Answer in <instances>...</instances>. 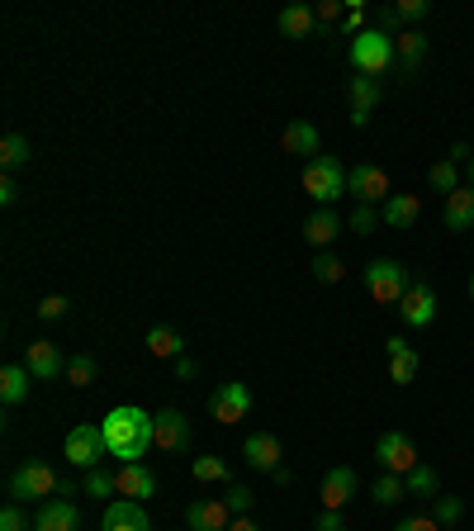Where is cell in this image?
<instances>
[{"label": "cell", "mask_w": 474, "mask_h": 531, "mask_svg": "<svg viewBox=\"0 0 474 531\" xmlns=\"http://www.w3.org/2000/svg\"><path fill=\"white\" fill-rule=\"evenodd\" d=\"M110 456V446H105V432L95 427V422H76L72 432H67V465L76 470H100Z\"/></svg>", "instance_id": "7"}, {"label": "cell", "mask_w": 474, "mask_h": 531, "mask_svg": "<svg viewBox=\"0 0 474 531\" xmlns=\"http://www.w3.org/2000/svg\"><path fill=\"white\" fill-rule=\"evenodd\" d=\"M375 29H380V34H389V38H399L403 29H408V24H403V15H399V5H380V10H375Z\"/></svg>", "instance_id": "39"}, {"label": "cell", "mask_w": 474, "mask_h": 531, "mask_svg": "<svg viewBox=\"0 0 474 531\" xmlns=\"http://www.w3.org/2000/svg\"><path fill=\"white\" fill-rule=\"evenodd\" d=\"M24 370H29L34 380H62V375H67V356H62L53 342H29V351H24Z\"/></svg>", "instance_id": "16"}, {"label": "cell", "mask_w": 474, "mask_h": 531, "mask_svg": "<svg viewBox=\"0 0 474 531\" xmlns=\"http://www.w3.org/2000/svg\"><path fill=\"white\" fill-rule=\"evenodd\" d=\"M105 446L119 465H143V456L157 446V427H152V413L133 408V403H119L105 413Z\"/></svg>", "instance_id": "1"}, {"label": "cell", "mask_w": 474, "mask_h": 531, "mask_svg": "<svg viewBox=\"0 0 474 531\" xmlns=\"http://www.w3.org/2000/svg\"><path fill=\"white\" fill-rule=\"evenodd\" d=\"M275 24H280V34L294 38V43H299V38H313V34H318V15H313V5H285Z\"/></svg>", "instance_id": "25"}, {"label": "cell", "mask_w": 474, "mask_h": 531, "mask_svg": "<svg viewBox=\"0 0 474 531\" xmlns=\"http://www.w3.org/2000/svg\"><path fill=\"white\" fill-rule=\"evenodd\" d=\"M62 494V479L48 460H24L10 475V503H48Z\"/></svg>", "instance_id": "4"}, {"label": "cell", "mask_w": 474, "mask_h": 531, "mask_svg": "<svg viewBox=\"0 0 474 531\" xmlns=\"http://www.w3.org/2000/svg\"><path fill=\"white\" fill-rule=\"evenodd\" d=\"M242 456H247V465L252 470H261V475H275L285 460H280V437L275 432H252V437L242 441Z\"/></svg>", "instance_id": "18"}, {"label": "cell", "mask_w": 474, "mask_h": 531, "mask_svg": "<svg viewBox=\"0 0 474 531\" xmlns=\"http://www.w3.org/2000/svg\"><path fill=\"white\" fill-rule=\"evenodd\" d=\"M209 413H214V422H223V427H237V422L252 413V389L242 385V380L219 385L214 394H209Z\"/></svg>", "instance_id": "10"}, {"label": "cell", "mask_w": 474, "mask_h": 531, "mask_svg": "<svg viewBox=\"0 0 474 531\" xmlns=\"http://www.w3.org/2000/svg\"><path fill=\"white\" fill-rule=\"evenodd\" d=\"M347 62L356 67V76H384V72H394V38L380 34V29L370 24L365 34H356L347 43Z\"/></svg>", "instance_id": "3"}, {"label": "cell", "mask_w": 474, "mask_h": 531, "mask_svg": "<svg viewBox=\"0 0 474 531\" xmlns=\"http://www.w3.org/2000/svg\"><path fill=\"white\" fill-rule=\"evenodd\" d=\"M446 157H451L456 166H465V162L474 157V147H470V143H451V152H446Z\"/></svg>", "instance_id": "50"}, {"label": "cell", "mask_w": 474, "mask_h": 531, "mask_svg": "<svg viewBox=\"0 0 474 531\" xmlns=\"http://www.w3.org/2000/svg\"><path fill=\"white\" fill-rule=\"evenodd\" d=\"M176 380H195V361H190V356L176 361Z\"/></svg>", "instance_id": "51"}, {"label": "cell", "mask_w": 474, "mask_h": 531, "mask_svg": "<svg viewBox=\"0 0 474 531\" xmlns=\"http://www.w3.org/2000/svg\"><path fill=\"white\" fill-rule=\"evenodd\" d=\"M304 195H309L318 209H337V200L347 195V166L337 162V152H318L313 162H304Z\"/></svg>", "instance_id": "2"}, {"label": "cell", "mask_w": 474, "mask_h": 531, "mask_svg": "<svg viewBox=\"0 0 474 531\" xmlns=\"http://www.w3.org/2000/svg\"><path fill=\"white\" fill-rule=\"evenodd\" d=\"M275 484H280V489H290V484H294V470H290V465H280V470H275Z\"/></svg>", "instance_id": "52"}, {"label": "cell", "mask_w": 474, "mask_h": 531, "mask_svg": "<svg viewBox=\"0 0 474 531\" xmlns=\"http://www.w3.org/2000/svg\"><path fill=\"white\" fill-rule=\"evenodd\" d=\"M365 29H370V24H365V5H361V0H351L347 15H342V34L356 38V34H365Z\"/></svg>", "instance_id": "42"}, {"label": "cell", "mask_w": 474, "mask_h": 531, "mask_svg": "<svg viewBox=\"0 0 474 531\" xmlns=\"http://www.w3.org/2000/svg\"><path fill=\"white\" fill-rule=\"evenodd\" d=\"M0 531H34V527H29V517H24L19 503H5V513H0Z\"/></svg>", "instance_id": "45"}, {"label": "cell", "mask_w": 474, "mask_h": 531, "mask_svg": "<svg viewBox=\"0 0 474 531\" xmlns=\"http://www.w3.org/2000/svg\"><path fill=\"white\" fill-rule=\"evenodd\" d=\"M223 503H228V513H233V517H247V513H252V489H247V484H228Z\"/></svg>", "instance_id": "41"}, {"label": "cell", "mask_w": 474, "mask_h": 531, "mask_svg": "<svg viewBox=\"0 0 474 531\" xmlns=\"http://www.w3.org/2000/svg\"><path fill=\"white\" fill-rule=\"evenodd\" d=\"M408 280H413L408 266L394 261V257H375L370 266H365V290H370L375 304H394V309H399L403 294H408Z\"/></svg>", "instance_id": "5"}, {"label": "cell", "mask_w": 474, "mask_h": 531, "mask_svg": "<svg viewBox=\"0 0 474 531\" xmlns=\"http://www.w3.org/2000/svg\"><path fill=\"white\" fill-rule=\"evenodd\" d=\"M95 375H100V366H95L91 351H81V356H67V385L86 389V385H95Z\"/></svg>", "instance_id": "34"}, {"label": "cell", "mask_w": 474, "mask_h": 531, "mask_svg": "<svg viewBox=\"0 0 474 531\" xmlns=\"http://www.w3.org/2000/svg\"><path fill=\"white\" fill-rule=\"evenodd\" d=\"M384 351H389V361H394V356H403V351H413V347H408V337L394 332V337H384Z\"/></svg>", "instance_id": "49"}, {"label": "cell", "mask_w": 474, "mask_h": 531, "mask_svg": "<svg viewBox=\"0 0 474 531\" xmlns=\"http://www.w3.org/2000/svg\"><path fill=\"white\" fill-rule=\"evenodd\" d=\"M465 185H470V190H474V157H470V162H465Z\"/></svg>", "instance_id": "54"}, {"label": "cell", "mask_w": 474, "mask_h": 531, "mask_svg": "<svg viewBox=\"0 0 474 531\" xmlns=\"http://www.w3.org/2000/svg\"><path fill=\"white\" fill-rule=\"evenodd\" d=\"M185 527L190 531H228L233 527V513H228L223 498H195V503L185 508Z\"/></svg>", "instance_id": "14"}, {"label": "cell", "mask_w": 474, "mask_h": 531, "mask_svg": "<svg viewBox=\"0 0 474 531\" xmlns=\"http://www.w3.org/2000/svg\"><path fill=\"white\" fill-rule=\"evenodd\" d=\"M347 228H351V233H361V238H370L375 228H384V219H380V209H375V204H356V209H351V219H347Z\"/></svg>", "instance_id": "37"}, {"label": "cell", "mask_w": 474, "mask_h": 531, "mask_svg": "<svg viewBox=\"0 0 474 531\" xmlns=\"http://www.w3.org/2000/svg\"><path fill=\"white\" fill-rule=\"evenodd\" d=\"M347 195L356 204H375L380 209L389 195H394V185H389V171L375 162H361V166H347Z\"/></svg>", "instance_id": "8"}, {"label": "cell", "mask_w": 474, "mask_h": 531, "mask_svg": "<svg viewBox=\"0 0 474 531\" xmlns=\"http://www.w3.org/2000/svg\"><path fill=\"white\" fill-rule=\"evenodd\" d=\"M427 48H432V43H427L422 29H403V34L394 38V72H403V81H408V76L427 62Z\"/></svg>", "instance_id": "17"}, {"label": "cell", "mask_w": 474, "mask_h": 531, "mask_svg": "<svg viewBox=\"0 0 474 531\" xmlns=\"http://www.w3.org/2000/svg\"><path fill=\"white\" fill-rule=\"evenodd\" d=\"M370 498H375L380 508H394V503L408 498V479H403V475H384V470H380V479L370 484Z\"/></svg>", "instance_id": "32"}, {"label": "cell", "mask_w": 474, "mask_h": 531, "mask_svg": "<svg viewBox=\"0 0 474 531\" xmlns=\"http://www.w3.org/2000/svg\"><path fill=\"white\" fill-rule=\"evenodd\" d=\"M152 427H157V446H162V451H181L185 441H190V422H185L181 408L152 413Z\"/></svg>", "instance_id": "21"}, {"label": "cell", "mask_w": 474, "mask_h": 531, "mask_svg": "<svg viewBox=\"0 0 474 531\" xmlns=\"http://www.w3.org/2000/svg\"><path fill=\"white\" fill-rule=\"evenodd\" d=\"M157 494V475L147 465H119V498H133V503H147Z\"/></svg>", "instance_id": "23"}, {"label": "cell", "mask_w": 474, "mask_h": 531, "mask_svg": "<svg viewBox=\"0 0 474 531\" xmlns=\"http://www.w3.org/2000/svg\"><path fill=\"white\" fill-rule=\"evenodd\" d=\"M380 219H384V228H413V223L422 219V200L408 195V190H394V195L380 204Z\"/></svg>", "instance_id": "22"}, {"label": "cell", "mask_w": 474, "mask_h": 531, "mask_svg": "<svg viewBox=\"0 0 474 531\" xmlns=\"http://www.w3.org/2000/svg\"><path fill=\"white\" fill-rule=\"evenodd\" d=\"M394 531H446V527H441V522H437L432 513H418V517H403V522H399Z\"/></svg>", "instance_id": "46"}, {"label": "cell", "mask_w": 474, "mask_h": 531, "mask_svg": "<svg viewBox=\"0 0 474 531\" xmlns=\"http://www.w3.org/2000/svg\"><path fill=\"white\" fill-rule=\"evenodd\" d=\"M389 380H394V385H413V380H418V351L394 356V361H389Z\"/></svg>", "instance_id": "38"}, {"label": "cell", "mask_w": 474, "mask_h": 531, "mask_svg": "<svg viewBox=\"0 0 474 531\" xmlns=\"http://www.w3.org/2000/svg\"><path fill=\"white\" fill-rule=\"evenodd\" d=\"M370 456H375V465H380L384 475H408L418 465V446L408 441V432H384Z\"/></svg>", "instance_id": "9"}, {"label": "cell", "mask_w": 474, "mask_h": 531, "mask_svg": "<svg viewBox=\"0 0 474 531\" xmlns=\"http://www.w3.org/2000/svg\"><path fill=\"white\" fill-rule=\"evenodd\" d=\"M280 147H285L290 157H304V162H313V157L323 152V138H318V124H309V119H294L290 129L280 133Z\"/></svg>", "instance_id": "20"}, {"label": "cell", "mask_w": 474, "mask_h": 531, "mask_svg": "<svg viewBox=\"0 0 474 531\" xmlns=\"http://www.w3.org/2000/svg\"><path fill=\"white\" fill-rule=\"evenodd\" d=\"M228 531H261V527H256L252 517H233V527H228Z\"/></svg>", "instance_id": "53"}, {"label": "cell", "mask_w": 474, "mask_h": 531, "mask_svg": "<svg viewBox=\"0 0 474 531\" xmlns=\"http://www.w3.org/2000/svg\"><path fill=\"white\" fill-rule=\"evenodd\" d=\"M34 531H81V513H76L72 498H48L38 503Z\"/></svg>", "instance_id": "19"}, {"label": "cell", "mask_w": 474, "mask_h": 531, "mask_svg": "<svg viewBox=\"0 0 474 531\" xmlns=\"http://www.w3.org/2000/svg\"><path fill=\"white\" fill-rule=\"evenodd\" d=\"M432 517H437L441 527H460V517H465V498H460V494H437V498H432Z\"/></svg>", "instance_id": "35"}, {"label": "cell", "mask_w": 474, "mask_h": 531, "mask_svg": "<svg viewBox=\"0 0 474 531\" xmlns=\"http://www.w3.org/2000/svg\"><path fill=\"white\" fill-rule=\"evenodd\" d=\"M100 531H152V522H147L143 503H133V498H114V503H105Z\"/></svg>", "instance_id": "15"}, {"label": "cell", "mask_w": 474, "mask_h": 531, "mask_svg": "<svg viewBox=\"0 0 474 531\" xmlns=\"http://www.w3.org/2000/svg\"><path fill=\"white\" fill-rule=\"evenodd\" d=\"M309 271L318 285H337V280H347V261L337 257V252H318V257L309 261Z\"/></svg>", "instance_id": "33"}, {"label": "cell", "mask_w": 474, "mask_h": 531, "mask_svg": "<svg viewBox=\"0 0 474 531\" xmlns=\"http://www.w3.org/2000/svg\"><path fill=\"white\" fill-rule=\"evenodd\" d=\"M228 475H233V470H228V460L223 456H200L195 460V479H200V484H228Z\"/></svg>", "instance_id": "36"}, {"label": "cell", "mask_w": 474, "mask_h": 531, "mask_svg": "<svg viewBox=\"0 0 474 531\" xmlns=\"http://www.w3.org/2000/svg\"><path fill=\"white\" fill-rule=\"evenodd\" d=\"M147 351L152 356H162V361H181L185 356V337L176 328H166V323H157V328H147Z\"/></svg>", "instance_id": "26"}, {"label": "cell", "mask_w": 474, "mask_h": 531, "mask_svg": "<svg viewBox=\"0 0 474 531\" xmlns=\"http://www.w3.org/2000/svg\"><path fill=\"white\" fill-rule=\"evenodd\" d=\"M356 489H361L356 470H351V465H332L328 475H323V508H328V513H342L351 498H356Z\"/></svg>", "instance_id": "12"}, {"label": "cell", "mask_w": 474, "mask_h": 531, "mask_svg": "<svg viewBox=\"0 0 474 531\" xmlns=\"http://www.w3.org/2000/svg\"><path fill=\"white\" fill-rule=\"evenodd\" d=\"M347 105H351V129H365L370 114H375V105H380V81H375V76H351Z\"/></svg>", "instance_id": "11"}, {"label": "cell", "mask_w": 474, "mask_h": 531, "mask_svg": "<svg viewBox=\"0 0 474 531\" xmlns=\"http://www.w3.org/2000/svg\"><path fill=\"white\" fill-rule=\"evenodd\" d=\"M441 223H446L451 233L474 228V190H470V185H460L456 195H446V204H441Z\"/></svg>", "instance_id": "24"}, {"label": "cell", "mask_w": 474, "mask_h": 531, "mask_svg": "<svg viewBox=\"0 0 474 531\" xmlns=\"http://www.w3.org/2000/svg\"><path fill=\"white\" fill-rule=\"evenodd\" d=\"M29 162H34V147H29V138H24V133H5V138H0V166H5V176L24 171Z\"/></svg>", "instance_id": "27"}, {"label": "cell", "mask_w": 474, "mask_h": 531, "mask_svg": "<svg viewBox=\"0 0 474 531\" xmlns=\"http://www.w3.org/2000/svg\"><path fill=\"white\" fill-rule=\"evenodd\" d=\"M470 299H474V275H470Z\"/></svg>", "instance_id": "55"}, {"label": "cell", "mask_w": 474, "mask_h": 531, "mask_svg": "<svg viewBox=\"0 0 474 531\" xmlns=\"http://www.w3.org/2000/svg\"><path fill=\"white\" fill-rule=\"evenodd\" d=\"M342 228H347V219L337 209H313L309 219H304V242H309L313 252H332V242H337Z\"/></svg>", "instance_id": "13"}, {"label": "cell", "mask_w": 474, "mask_h": 531, "mask_svg": "<svg viewBox=\"0 0 474 531\" xmlns=\"http://www.w3.org/2000/svg\"><path fill=\"white\" fill-rule=\"evenodd\" d=\"M29 380H34V375H29L24 366H5L0 370V403H5V408L24 403L29 399Z\"/></svg>", "instance_id": "28"}, {"label": "cell", "mask_w": 474, "mask_h": 531, "mask_svg": "<svg viewBox=\"0 0 474 531\" xmlns=\"http://www.w3.org/2000/svg\"><path fill=\"white\" fill-rule=\"evenodd\" d=\"M427 185L441 190V195H456L460 185H465V171H460L451 157H441V162H432V171H427Z\"/></svg>", "instance_id": "31"}, {"label": "cell", "mask_w": 474, "mask_h": 531, "mask_svg": "<svg viewBox=\"0 0 474 531\" xmlns=\"http://www.w3.org/2000/svg\"><path fill=\"white\" fill-rule=\"evenodd\" d=\"M437 309H441V299H437V290H432V280H427V275H413V280H408V294H403V304H399V318L413 332H422L437 323Z\"/></svg>", "instance_id": "6"}, {"label": "cell", "mask_w": 474, "mask_h": 531, "mask_svg": "<svg viewBox=\"0 0 474 531\" xmlns=\"http://www.w3.org/2000/svg\"><path fill=\"white\" fill-rule=\"evenodd\" d=\"M313 15H318V29H328V24H337V19L347 15V5H342V0H318Z\"/></svg>", "instance_id": "44"}, {"label": "cell", "mask_w": 474, "mask_h": 531, "mask_svg": "<svg viewBox=\"0 0 474 531\" xmlns=\"http://www.w3.org/2000/svg\"><path fill=\"white\" fill-rule=\"evenodd\" d=\"M313 531H347V517L323 508V513H318V522H313Z\"/></svg>", "instance_id": "47"}, {"label": "cell", "mask_w": 474, "mask_h": 531, "mask_svg": "<svg viewBox=\"0 0 474 531\" xmlns=\"http://www.w3.org/2000/svg\"><path fill=\"white\" fill-rule=\"evenodd\" d=\"M446 531H456V527H446Z\"/></svg>", "instance_id": "56"}, {"label": "cell", "mask_w": 474, "mask_h": 531, "mask_svg": "<svg viewBox=\"0 0 474 531\" xmlns=\"http://www.w3.org/2000/svg\"><path fill=\"white\" fill-rule=\"evenodd\" d=\"M81 489L91 498H100V503H114V498H119V470H105V465H100V470H86Z\"/></svg>", "instance_id": "29"}, {"label": "cell", "mask_w": 474, "mask_h": 531, "mask_svg": "<svg viewBox=\"0 0 474 531\" xmlns=\"http://www.w3.org/2000/svg\"><path fill=\"white\" fill-rule=\"evenodd\" d=\"M399 15H403V24L413 29V24H422V19L432 15V0H399Z\"/></svg>", "instance_id": "43"}, {"label": "cell", "mask_w": 474, "mask_h": 531, "mask_svg": "<svg viewBox=\"0 0 474 531\" xmlns=\"http://www.w3.org/2000/svg\"><path fill=\"white\" fill-rule=\"evenodd\" d=\"M67 313H72V299H67V294L38 299V318H43V323H57V318H67Z\"/></svg>", "instance_id": "40"}, {"label": "cell", "mask_w": 474, "mask_h": 531, "mask_svg": "<svg viewBox=\"0 0 474 531\" xmlns=\"http://www.w3.org/2000/svg\"><path fill=\"white\" fill-rule=\"evenodd\" d=\"M403 479H408V498H437L441 494V475L427 465V460H418Z\"/></svg>", "instance_id": "30"}, {"label": "cell", "mask_w": 474, "mask_h": 531, "mask_svg": "<svg viewBox=\"0 0 474 531\" xmlns=\"http://www.w3.org/2000/svg\"><path fill=\"white\" fill-rule=\"evenodd\" d=\"M15 200H19V185H15V176H5V181H0V204L10 209Z\"/></svg>", "instance_id": "48"}]
</instances>
